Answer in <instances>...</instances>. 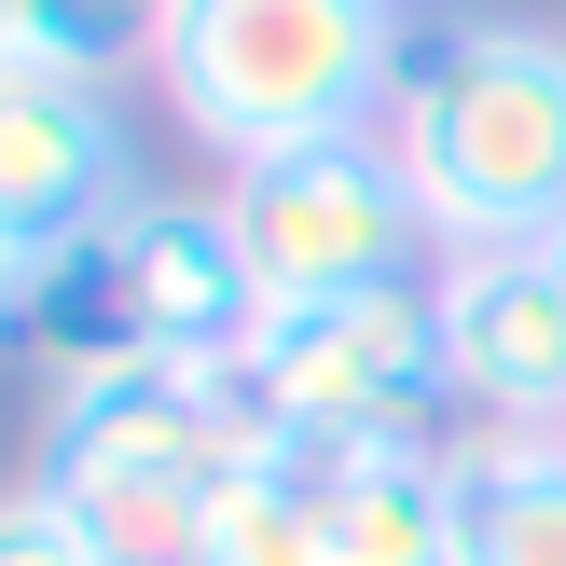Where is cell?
<instances>
[{
	"mask_svg": "<svg viewBox=\"0 0 566 566\" xmlns=\"http://www.w3.org/2000/svg\"><path fill=\"white\" fill-rule=\"evenodd\" d=\"M235 374L291 442H318V429H429L457 401V374H442V263L401 276V291H346V304H263Z\"/></svg>",
	"mask_w": 566,
	"mask_h": 566,
	"instance_id": "obj_5",
	"label": "cell"
},
{
	"mask_svg": "<svg viewBox=\"0 0 566 566\" xmlns=\"http://www.w3.org/2000/svg\"><path fill=\"white\" fill-rule=\"evenodd\" d=\"M539 276H553V291H566V221H553V235H539Z\"/></svg>",
	"mask_w": 566,
	"mask_h": 566,
	"instance_id": "obj_14",
	"label": "cell"
},
{
	"mask_svg": "<svg viewBox=\"0 0 566 566\" xmlns=\"http://www.w3.org/2000/svg\"><path fill=\"white\" fill-rule=\"evenodd\" d=\"M221 221L249 249L263 304H346V291H401L442 263L415 180L387 166V138H332V153H276L221 180Z\"/></svg>",
	"mask_w": 566,
	"mask_h": 566,
	"instance_id": "obj_4",
	"label": "cell"
},
{
	"mask_svg": "<svg viewBox=\"0 0 566 566\" xmlns=\"http://www.w3.org/2000/svg\"><path fill=\"white\" fill-rule=\"evenodd\" d=\"M442 566H566V429H442Z\"/></svg>",
	"mask_w": 566,
	"mask_h": 566,
	"instance_id": "obj_9",
	"label": "cell"
},
{
	"mask_svg": "<svg viewBox=\"0 0 566 566\" xmlns=\"http://www.w3.org/2000/svg\"><path fill=\"white\" fill-rule=\"evenodd\" d=\"M14 318H42V263H14V249H0V332Z\"/></svg>",
	"mask_w": 566,
	"mask_h": 566,
	"instance_id": "obj_13",
	"label": "cell"
},
{
	"mask_svg": "<svg viewBox=\"0 0 566 566\" xmlns=\"http://www.w3.org/2000/svg\"><path fill=\"white\" fill-rule=\"evenodd\" d=\"M318 497V566H442L457 497H442V429H318L291 442Z\"/></svg>",
	"mask_w": 566,
	"mask_h": 566,
	"instance_id": "obj_8",
	"label": "cell"
},
{
	"mask_svg": "<svg viewBox=\"0 0 566 566\" xmlns=\"http://www.w3.org/2000/svg\"><path fill=\"white\" fill-rule=\"evenodd\" d=\"M125 208H138V180H125V111H111V83L0 70V249L55 276Z\"/></svg>",
	"mask_w": 566,
	"mask_h": 566,
	"instance_id": "obj_6",
	"label": "cell"
},
{
	"mask_svg": "<svg viewBox=\"0 0 566 566\" xmlns=\"http://www.w3.org/2000/svg\"><path fill=\"white\" fill-rule=\"evenodd\" d=\"M374 138L442 249H539L566 221V28L539 14L429 28Z\"/></svg>",
	"mask_w": 566,
	"mask_h": 566,
	"instance_id": "obj_1",
	"label": "cell"
},
{
	"mask_svg": "<svg viewBox=\"0 0 566 566\" xmlns=\"http://www.w3.org/2000/svg\"><path fill=\"white\" fill-rule=\"evenodd\" d=\"M28 484L83 525L97 566H208L221 484H193V470H28Z\"/></svg>",
	"mask_w": 566,
	"mask_h": 566,
	"instance_id": "obj_10",
	"label": "cell"
},
{
	"mask_svg": "<svg viewBox=\"0 0 566 566\" xmlns=\"http://www.w3.org/2000/svg\"><path fill=\"white\" fill-rule=\"evenodd\" d=\"M0 566H97V553H83V525L55 512L42 484H14L0 497Z\"/></svg>",
	"mask_w": 566,
	"mask_h": 566,
	"instance_id": "obj_12",
	"label": "cell"
},
{
	"mask_svg": "<svg viewBox=\"0 0 566 566\" xmlns=\"http://www.w3.org/2000/svg\"><path fill=\"white\" fill-rule=\"evenodd\" d=\"M442 374L457 429H566V291L539 249H442Z\"/></svg>",
	"mask_w": 566,
	"mask_h": 566,
	"instance_id": "obj_7",
	"label": "cell"
},
{
	"mask_svg": "<svg viewBox=\"0 0 566 566\" xmlns=\"http://www.w3.org/2000/svg\"><path fill=\"white\" fill-rule=\"evenodd\" d=\"M249 318H263V291H249V249H235V221H221V193H208V208L138 193L97 249H70V263L42 276V318H28V332H42L55 374H70V359H97V346L235 359Z\"/></svg>",
	"mask_w": 566,
	"mask_h": 566,
	"instance_id": "obj_3",
	"label": "cell"
},
{
	"mask_svg": "<svg viewBox=\"0 0 566 566\" xmlns=\"http://www.w3.org/2000/svg\"><path fill=\"white\" fill-rule=\"evenodd\" d=\"M401 70H415L401 0H166V28H153L166 111L221 166L374 138L387 97H401Z\"/></svg>",
	"mask_w": 566,
	"mask_h": 566,
	"instance_id": "obj_2",
	"label": "cell"
},
{
	"mask_svg": "<svg viewBox=\"0 0 566 566\" xmlns=\"http://www.w3.org/2000/svg\"><path fill=\"white\" fill-rule=\"evenodd\" d=\"M208 566H318V497H304V470H249V484H221Z\"/></svg>",
	"mask_w": 566,
	"mask_h": 566,
	"instance_id": "obj_11",
	"label": "cell"
}]
</instances>
